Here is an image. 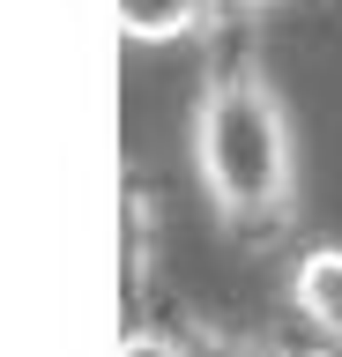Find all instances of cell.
Instances as JSON below:
<instances>
[{"instance_id": "1", "label": "cell", "mask_w": 342, "mask_h": 357, "mask_svg": "<svg viewBox=\"0 0 342 357\" xmlns=\"http://www.w3.org/2000/svg\"><path fill=\"white\" fill-rule=\"evenodd\" d=\"M194 172L208 208L231 231H283L297 201V149L275 82L253 67V52L208 75L194 105Z\"/></svg>"}, {"instance_id": "2", "label": "cell", "mask_w": 342, "mask_h": 357, "mask_svg": "<svg viewBox=\"0 0 342 357\" xmlns=\"http://www.w3.org/2000/svg\"><path fill=\"white\" fill-rule=\"evenodd\" d=\"M290 298L327 342H342V245H313L290 268Z\"/></svg>"}, {"instance_id": "3", "label": "cell", "mask_w": 342, "mask_h": 357, "mask_svg": "<svg viewBox=\"0 0 342 357\" xmlns=\"http://www.w3.org/2000/svg\"><path fill=\"white\" fill-rule=\"evenodd\" d=\"M112 8L134 45H179L194 30H208V15H216V0H112Z\"/></svg>"}, {"instance_id": "4", "label": "cell", "mask_w": 342, "mask_h": 357, "mask_svg": "<svg viewBox=\"0 0 342 357\" xmlns=\"http://www.w3.org/2000/svg\"><path fill=\"white\" fill-rule=\"evenodd\" d=\"M119 357H194V342H179V335H157V328H127Z\"/></svg>"}, {"instance_id": "5", "label": "cell", "mask_w": 342, "mask_h": 357, "mask_svg": "<svg viewBox=\"0 0 342 357\" xmlns=\"http://www.w3.org/2000/svg\"><path fill=\"white\" fill-rule=\"evenodd\" d=\"M194 357H268L261 342H238V335H194Z\"/></svg>"}, {"instance_id": "6", "label": "cell", "mask_w": 342, "mask_h": 357, "mask_svg": "<svg viewBox=\"0 0 342 357\" xmlns=\"http://www.w3.org/2000/svg\"><path fill=\"white\" fill-rule=\"evenodd\" d=\"M238 8H275V0H238Z\"/></svg>"}]
</instances>
